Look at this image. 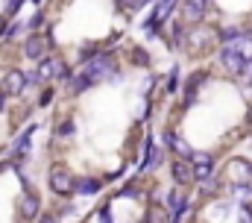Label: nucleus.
<instances>
[{"label": "nucleus", "instance_id": "nucleus-30", "mask_svg": "<svg viewBox=\"0 0 252 223\" xmlns=\"http://www.w3.org/2000/svg\"><path fill=\"white\" fill-rule=\"evenodd\" d=\"M190 6H196V9H199V12H205V15H208V9H211V0H188Z\"/></svg>", "mask_w": 252, "mask_h": 223}, {"label": "nucleus", "instance_id": "nucleus-9", "mask_svg": "<svg viewBox=\"0 0 252 223\" xmlns=\"http://www.w3.org/2000/svg\"><path fill=\"white\" fill-rule=\"evenodd\" d=\"M47 53H53L50 50V44H47V38L41 36V33H27L24 36V41H21V59H27V62H38V59H44Z\"/></svg>", "mask_w": 252, "mask_h": 223}, {"label": "nucleus", "instance_id": "nucleus-35", "mask_svg": "<svg viewBox=\"0 0 252 223\" xmlns=\"http://www.w3.org/2000/svg\"><path fill=\"white\" fill-rule=\"evenodd\" d=\"M250 206H252V200H250Z\"/></svg>", "mask_w": 252, "mask_h": 223}, {"label": "nucleus", "instance_id": "nucleus-28", "mask_svg": "<svg viewBox=\"0 0 252 223\" xmlns=\"http://www.w3.org/2000/svg\"><path fill=\"white\" fill-rule=\"evenodd\" d=\"M73 212H76V209H73V203H70V200H62L59 206H53V212H50V215H53V218H67V215H73Z\"/></svg>", "mask_w": 252, "mask_h": 223}, {"label": "nucleus", "instance_id": "nucleus-34", "mask_svg": "<svg viewBox=\"0 0 252 223\" xmlns=\"http://www.w3.org/2000/svg\"><path fill=\"white\" fill-rule=\"evenodd\" d=\"M6 106H9V97H6V94H0V114L6 112Z\"/></svg>", "mask_w": 252, "mask_h": 223}, {"label": "nucleus", "instance_id": "nucleus-14", "mask_svg": "<svg viewBox=\"0 0 252 223\" xmlns=\"http://www.w3.org/2000/svg\"><path fill=\"white\" fill-rule=\"evenodd\" d=\"M73 135H76V120H73V114H62V117L53 123V141H50V147H56V144H70Z\"/></svg>", "mask_w": 252, "mask_h": 223}, {"label": "nucleus", "instance_id": "nucleus-6", "mask_svg": "<svg viewBox=\"0 0 252 223\" xmlns=\"http://www.w3.org/2000/svg\"><path fill=\"white\" fill-rule=\"evenodd\" d=\"M223 185H235V182H252V159L244 156H232L226 165L217 170Z\"/></svg>", "mask_w": 252, "mask_h": 223}, {"label": "nucleus", "instance_id": "nucleus-23", "mask_svg": "<svg viewBox=\"0 0 252 223\" xmlns=\"http://www.w3.org/2000/svg\"><path fill=\"white\" fill-rule=\"evenodd\" d=\"M141 223H167V212H164L161 206H147Z\"/></svg>", "mask_w": 252, "mask_h": 223}, {"label": "nucleus", "instance_id": "nucleus-15", "mask_svg": "<svg viewBox=\"0 0 252 223\" xmlns=\"http://www.w3.org/2000/svg\"><path fill=\"white\" fill-rule=\"evenodd\" d=\"M244 36H247L244 24H217V27H214L217 47H220V44H235V41H241Z\"/></svg>", "mask_w": 252, "mask_h": 223}, {"label": "nucleus", "instance_id": "nucleus-29", "mask_svg": "<svg viewBox=\"0 0 252 223\" xmlns=\"http://www.w3.org/2000/svg\"><path fill=\"white\" fill-rule=\"evenodd\" d=\"M97 221H100V223H115L112 203H103V206H97Z\"/></svg>", "mask_w": 252, "mask_h": 223}, {"label": "nucleus", "instance_id": "nucleus-24", "mask_svg": "<svg viewBox=\"0 0 252 223\" xmlns=\"http://www.w3.org/2000/svg\"><path fill=\"white\" fill-rule=\"evenodd\" d=\"M226 188H229V194L241 197L244 203H250L252 200V182H235V185H226Z\"/></svg>", "mask_w": 252, "mask_h": 223}, {"label": "nucleus", "instance_id": "nucleus-7", "mask_svg": "<svg viewBox=\"0 0 252 223\" xmlns=\"http://www.w3.org/2000/svg\"><path fill=\"white\" fill-rule=\"evenodd\" d=\"M41 206H44V203H41V194H38L35 188L24 191V194L18 197V221L21 223H35V218L44 212Z\"/></svg>", "mask_w": 252, "mask_h": 223}, {"label": "nucleus", "instance_id": "nucleus-20", "mask_svg": "<svg viewBox=\"0 0 252 223\" xmlns=\"http://www.w3.org/2000/svg\"><path fill=\"white\" fill-rule=\"evenodd\" d=\"M44 24H47V9H44V6H38V9L24 21V33H41V30H44Z\"/></svg>", "mask_w": 252, "mask_h": 223}, {"label": "nucleus", "instance_id": "nucleus-11", "mask_svg": "<svg viewBox=\"0 0 252 223\" xmlns=\"http://www.w3.org/2000/svg\"><path fill=\"white\" fill-rule=\"evenodd\" d=\"M167 173H170L173 188H190L193 185V167L185 159H170L167 162Z\"/></svg>", "mask_w": 252, "mask_h": 223}, {"label": "nucleus", "instance_id": "nucleus-8", "mask_svg": "<svg viewBox=\"0 0 252 223\" xmlns=\"http://www.w3.org/2000/svg\"><path fill=\"white\" fill-rule=\"evenodd\" d=\"M161 144H164V153H170L173 159H185V162H190V156H193L190 141L185 138V135H179L176 129H164V132H161Z\"/></svg>", "mask_w": 252, "mask_h": 223}, {"label": "nucleus", "instance_id": "nucleus-36", "mask_svg": "<svg viewBox=\"0 0 252 223\" xmlns=\"http://www.w3.org/2000/svg\"><path fill=\"white\" fill-rule=\"evenodd\" d=\"M250 38H252V36H250Z\"/></svg>", "mask_w": 252, "mask_h": 223}, {"label": "nucleus", "instance_id": "nucleus-13", "mask_svg": "<svg viewBox=\"0 0 252 223\" xmlns=\"http://www.w3.org/2000/svg\"><path fill=\"white\" fill-rule=\"evenodd\" d=\"M124 59H126V65H132V68H138V71L153 68V56H150V50H147L144 44H138V41H129V44L124 47Z\"/></svg>", "mask_w": 252, "mask_h": 223}, {"label": "nucleus", "instance_id": "nucleus-5", "mask_svg": "<svg viewBox=\"0 0 252 223\" xmlns=\"http://www.w3.org/2000/svg\"><path fill=\"white\" fill-rule=\"evenodd\" d=\"M0 94H6L9 100H21L27 97V79H24V68L9 65L0 74Z\"/></svg>", "mask_w": 252, "mask_h": 223}, {"label": "nucleus", "instance_id": "nucleus-2", "mask_svg": "<svg viewBox=\"0 0 252 223\" xmlns=\"http://www.w3.org/2000/svg\"><path fill=\"white\" fill-rule=\"evenodd\" d=\"M217 50V38H214V24H196L188 27V41H185V53L193 59H205L208 53Z\"/></svg>", "mask_w": 252, "mask_h": 223}, {"label": "nucleus", "instance_id": "nucleus-16", "mask_svg": "<svg viewBox=\"0 0 252 223\" xmlns=\"http://www.w3.org/2000/svg\"><path fill=\"white\" fill-rule=\"evenodd\" d=\"M64 88H67V97H79V94H88V91L94 88V79L79 68V71L70 74V79L64 82Z\"/></svg>", "mask_w": 252, "mask_h": 223}, {"label": "nucleus", "instance_id": "nucleus-3", "mask_svg": "<svg viewBox=\"0 0 252 223\" xmlns=\"http://www.w3.org/2000/svg\"><path fill=\"white\" fill-rule=\"evenodd\" d=\"M73 182H76V173L70 170L67 162H53L47 167V188H50L53 197L70 200L73 197Z\"/></svg>", "mask_w": 252, "mask_h": 223}, {"label": "nucleus", "instance_id": "nucleus-32", "mask_svg": "<svg viewBox=\"0 0 252 223\" xmlns=\"http://www.w3.org/2000/svg\"><path fill=\"white\" fill-rule=\"evenodd\" d=\"M244 129H252V103L247 106V117H244Z\"/></svg>", "mask_w": 252, "mask_h": 223}, {"label": "nucleus", "instance_id": "nucleus-21", "mask_svg": "<svg viewBox=\"0 0 252 223\" xmlns=\"http://www.w3.org/2000/svg\"><path fill=\"white\" fill-rule=\"evenodd\" d=\"M100 50H103V47H100V41H85V44H79V47L73 50V56H76V65L82 68L85 62H91V59L100 53Z\"/></svg>", "mask_w": 252, "mask_h": 223}, {"label": "nucleus", "instance_id": "nucleus-26", "mask_svg": "<svg viewBox=\"0 0 252 223\" xmlns=\"http://www.w3.org/2000/svg\"><path fill=\"white\" fill-rule=\"evenodd\" d=\"M30 106H24V109H15V114H12V120H9V129H12V132H18V129H21V123H24V120H27V117H30Z\"/></svg>", "mask_w": 252, "mask_h": 223}, {"label": "nucleus", "instance_id": "nucleus-12", "mask_svg": "<svg viewBox=\"0 0 252 223\" xmlns=\"http://www.w3.org/2000/svg\"><path fill=\"white\" fill-rule=\"evenodd\" d=\"M190 167H193V185H196V182H205L208 176H214L217 159L211 153H193L190 156Z\"/></svg>", "mask_w": 252, "mask_h": 223}, {"label": "nucleus", "instance_id": "nucleus-25", "mask_svg": "<svg viewBox=\"0 0 252 223\" xmlns=\"http://www.w3.org/2000/svg\"><path fill=\"white\" fill-rule=\"evenodd\" d=\"M53 100H56V85H41V94H38L35 106H38V109H47Z\"/></svg>", "mask_w": 252, "mask_h": 223}, {"label": "nucleus", "instance_id": "nucleus-27", "mask_svg": "<svg viewBox=\"0 0 252 223\" xmlns=\"http://www.w3.org/2000/svg\"><path fill=\"white\" fill-rule=\"evenodd\" d=\"M21 9H24V0H3V18H18Z\"/></svg>", "mask_w": 252, "mask_h": 223}, {"label": "nucleus", "instance_id": "nucleus-17", "mask_svg": "<svg viewBox=\"0 0 252 223\" xmlns=\"http://www.w3.org/2000/svg\"><path fill=\"white\" fill-rule=\"evenodd\" d=\"M103 188H106L103 176H76V182H73V194H79V197H97Z\"/></svg>", "mask_w": 252, "mask_h": 223}, {"label": "nucleus", "instance_id": "nucleus-10", "mask_svg": "<svg viewBox=\"0 0 252 223\" xmlns=\"http://www.w3.org/2000/svg\"><path fill=\"white\" fill-rule=\"evenodd\" d=\"M161 38H164L167 50H185V41H188V27H185L179 18H170V21L161 27Z\"/></svg>", "mask_w": 252, "mask_h": 223}, {"label": "nucleus", "instance_id": "nucleus-1", "mask_svg": "<svg viewBox=\"0 0 252 223\" xmlns=\"http://www.w3.org/2000/svg\"><path fill=\"white\" fill-rule=\"evenodd\" d=\"M82 71L94 79V85H100V82H112V79H118L121 71H124V65H121V56L115 53V50H100L91 62L82 65Z\"/></svg>", "mask_w": 252, "mask_h": 223}, {"label": "nucleus", "instance_id": "nucleus-19", "mask_svg": "<svg viewBox=\"0 0 252 223\" xmlns=\"http://www.w3.org/2000/svg\"><path fill=\"white\" fill-rule=\"evenodd\" d=\"M179 85H182V68H179V65H173V68H170V74L164 76V88H161V91H164V97H176V94H179Z\"/></svg>", "mask_w": 252, "mask_h": 223}, {"label": "nucleus", "instance_id": "nucleus-22", "mask_svg": "<svg viewBox=\"0 0 252 223\" xmlns=\"http://www.w3.org/2000/svg\"><path fill=\"white\" fill-rule=\"evenodd\" d=\"M112 3H115L118 15H138L147 3H156V0H112Z\"/></svg>", "mask_w": 252, "mask_h": 223}, {"label": "nucleus", "instance_id": "nucleus-31", "mask_svg": "<svg viewBox=\"0 0 252 223\" xmlns=\"http://www.w3.org/2000/svg\"><path fill=\"white\" fill-rule=\"evenodd\" d=\"M35 223H59V218H53L50 212H41V215L35 218Z\"/></svg>", "mask_w": 252, "mask_h": 223}, {"label": "nucleus", "instance_id": "nucleus-18", "mask_svg": "<svg viewBox=\"0 0 252 223\" xmlns=\"http://www.w3.org/2000/svg\"><path fill=\"white\" fill-rule=\"evenodd\" d=\"M147 191V182L141 179V176H135V179H126V185H121L115 194L118 197H129V200H135V197H141Z\"/></svg>", "mask_w": 252, "mask_h": 223}, {"label": "nucleus", "instance_id": "nucleus-4", "mask_svg": "<svg viewBox=\"0 0 252 223\" xmlns=\"http://www.w3.org/2000/svg\"><path fill=\"white\" fill-rule=\"evenodd\" d=\"M211 79V68H205V65H199L193 74L185 76V82L179 85V94H182V100H179V109L188 112L196 100H199V91H202V85Z\"/></svg>", "mask_w": 252, "mask_h": 223}, {"label": "nucleus", "instance_id": "nucleus-33", "mask_svg": "<svg viewBox=\"0 0 252 223\" xmlns=\"http://www.w3.org/2000/svg\"><path fill=\"white\" fill-rule=\"evenodd\" d=\"M9 21H12V18H3V15H0V38H3V33H6V27H9Z\"/></svg>", "mask_w": 252, "mask_h": 223}]
</instances>
